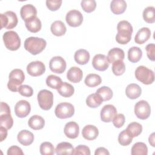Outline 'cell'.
Segmentation results:
<instances>
[{"mask_svg":"<svg viewBox=\"0 0 155 155\" xmlns=\"http://www.w3.org/2000/svg\"><path fill=\"white\" fill-rule=\"evenodd\" d=\"M117 30L116 41L119 44L124 45L130 41L133 29L129 22L125 20L120 21L117 24Z\"/></svg>","mask_w":155,"mask_h":155,"instance_id":"1","label":"cell"},{"mask_svg":"<svg viewBox=\"0 0 155 155\" xmlns=\"http://www.w3.org/2000/svg\"><path fill=\"white\" fill-rule=\"evenodd\" d=\"M46 45L45 39L38 37H29L24 42L25 49L33 55H36L42 52Z\"/></svg>","mask_w":155,"mask_h":155,"instance_id":"2","label":"cell"},{"mask_svg":"<svg viewBox=\"0 0 155 155\" xmlns=\"http://www.w3.org/2000/svg\"><path fill=\"white\" fill-rule=\"evenodd\" d=\"M8 78L9 81L7 83L8 88L13 92H16L24 82L25 75L22 70L16 68L10 73Z\"/></svg>","mask_w":155,"mask_h":155,"instance_id":"3","label":"cell"},{"mask_svg":"<svg viewBox=\"0 0 155 155\" xmlns=\"http://www.w3.org/2000/svg\"><path fill=\"white\" fill-rule=\"evenodd\" d=\"M2 39L4 45L8 50L15 51L21 46V39L16 31H8L5 32Z\"/></svg>","mask_w":155,"mask_h":155,"instance_id":"4","label":"cell"},{"mask_svg":"<svg viewBox=\"0 0 155 155\" xmlns=\"http://www.w3.org/2000/svg\"><path fill=\"white\" fill-rule=\"evenodd\" d=\"M134 74L139 81L145 85L151 84L154 81V72L143 65L139 66L136 69Z\"/></svg>","mask_w":155,"mask_h":155,"instance_id":"5","label":"cell"},{"mask_svg":"<svg viewBox=\"0 0 155 155\" xmlns=\"http://www.w3.org/2000/svg\"><path fill=\"white\" fill-rule=\"evenodd\" d=\"M38 101L41 108L44 110H50L53 104V94L48 90H42L38 94Z\"/></svg>","mask_w":155,"mask_h":155,"instance_id":"6","label":"cell"},{"mask_svg":"<svg viewBox=\"0 0 155 155\" xmlns=\"http://www.w3.org/2000/svg\"><path fill=\"white\" fill-rule=\"evenodd\" d=\"M1 28L12 29L15 28L18 22L16 14L12 11H7L4 13L0 14Z\"/></svg>","mask_w":155,"mask_h":155,"instance_id":"7","label":"cell"},{"mask_svg":"<svg viewBox=\"0 0 155 155\" xmlns=\"http://www.w3.org/2000/svg\"><path fill=\"white\" fill-rule=\"evenodd\" d=\"M54 113L56 117L59 119L70 118L74 113V108L70 103L62 102L56 107Z\"/></svg>","mask_w":155,"mask_h":155,"instance_id":"8","label":"cell"},{"mask_svg":"<svg viewBox=\"0 0 155 155\" xmlns=\"http://www.w3.org/2000/svg\"><path fill=\"white\" fill-rule=\"evenodd\" d=\"M134 113L137 118L147 119L151 114V108L149 104L144 100L138 101L134 105Z\"/></svg>","mask_w":155,"mask_h":155,"instance_id":"9","label":"cell"},{"mask_svg":"<svg viewBox=\"0 0 155 155\" xmlns=\"http://www.w3.org/2000/svg\"><path fill=\"white\" fill-rule=\"evenodd\" d=\"M65 61L61 56L53 57L49 62V68L51 71L58 74H62L66 69Z\"/></svg>","mask_w":155,"mask_h":155,"instance_id":"10","label":"cell"},{"mask_svg":"<svg viewBox=\"0 0 155 155\" xmlns=\"http://www.w3.org/2000/svg\"><path fill=\"white\" fill-rule=\"evenodd\" d=\"M65 20L68 25L76 27L81 25L83 21L82 14L77 10H71L69 11L65 17Z\"/></svg>","mask_w":155,"mask_h":155,"instance_id":"11","label":"cell"},{"mask_svg":"<svg viewBox=\"0 0 155 155\" xmlns=\"http://www.w3.org/2000/svg\"><path fill=\"white\" fill-rule=\"evenodd\" d=\"M45 71V66L41 61H33L27 66V71L31 76L36 77L41 76L44 73Z\"/></svg>","mask_w":155,"mask_h":155,"instance_id":"12","label":"cell"},{"mask_svg":"<svg viewBox=\"0 0 155 155\" xmlns=\"http://www.w3.org/2000/svg\"><path fill=\"white\" fill-rule=\"evenodd\" d=\"M109 61L107 57L102 54H96L92 61V65L94 69L103 71L106 70L109 67Z\"/></svg>","mask_w":155,"mask_h":155,"instance_id":"13","label":"cell"},{"mask_svg":"<svg viewBox=\"0 0 155 155\" xmlns=\"http://www.w3.org/2000/svg\"><path fill=\"white\" fill-rule=\"evenodd\" d=\"M31 111L30 103L25 100L18 101L15 106V113L16 116L23 118L27 116Z\"/></svg>","mask_w":155,"mask_h":155,"instance_id":"14","label":"cell"},{"mask_svg":"<svg viewBox=\"0 0 155 155\" xmlns=\"http://www.w3.org/2000/svg\"><path fill=\"white\" fill-rule=\"evenodd\" d=\"M116 114L117 110L113 105H105L101 111V119L104 122H110L113 120Z\"/></svg>","mask_w":155,"mask_h":155,"instance_id":"15","label":"cell"},{"mask_svg":"<svg viewBox=\"0 0 155 155\" xmlns=\"http://www.w3.org/2000/svg\"><path fill=\"white\" fill-rule=\"evenodd\" d=\"M20 15L22 19L24 21H26L37 16V10L32 4H25L21 7Z\"/></svg>","mask_w":155,"mask_h":155,"instance_id":"16","label":"cell"},{"mask_svg":"<svg viewBox=\"0 0 155 155\" xmlns=\"http://www.w3.org/2000/svg\"><path fill=\"white\" fill-rule=\"evenodd\" d=\"M64 133L65 136L70 139H76L79 136V127L75 122H69L67 123L64 128Z\"/></svg>","mask_w":155,"mask_h":155,"instance_id":"17","label":"cell"},{"mask_svg":"<svg viewBox=\"0 0 155 155\" xmlns=\"http://www.w3.org/2000/svg\"><path fill=\"white\" fill-rule=\"evenodd\" d=\"M18 142L24 146L31 145L34 140L33 134L28 130H23L19 132L17 136Z\"/></svg>","mask_w":155,"mask_h":155,"instance_id":"18","label":"cell"},{"mask_svg":"<svg viewBox=\"0 0 155 155\" xmlns=\"http://www.w3.org/2000/svg\"><path fill=\"white\" fill-rule=\"evenodd\" d=\"M99 131L96 127L93 125H87L85 126L82 131L83 137L88 140H93L98 136Z\"/></svg>","mask_w":155,"mask_h":155,"instance_id":"19","label":"cell"},{"mask_svg":"<svg viewBox=\"0 0 155 155\" xmlns=\"http://www.w3.org/2000/svg\"><path fill=\"white\" fill-rule=\"evenodd\" d=\"M83 76L82 71L81 68L77 67H71L67 73V79L71 82L78 83L79 82Z\"/></svg>","mask_w":155,"mask_h":155,"instance_id":"20","label":"cell"},{"mask_svg":"<svg viewBox=\"0 0 155 155\" xmlns=\"http://www.w3.org/2000/svg\"><path fill=\"white\" fill-rule=\"evenodd\" d=\"M125 58V53L122 49L120 48H113L109 50L107 58L109 63L113 64L116 61H123Z\"/></svg>","mask_w":155,"mask_h":155,"instance_id":"21","label":"cell"},{"mask_svg":"<svg viewBox=\"0 0 155 155\" xmlns=\"http://www.w3.org/2000/svg\"><path fill=\"white\" fill-rule=\"evenodd\" d=\"M142 93L141 88L136 84H130L127 85L125 89L126 96L131 99L138 98Z\"/></svg>","mask_w":155,"mask_h":155,"instance_id":"22","label":"cell"},{"mask_svg":"<svg viewBox=\"0 0 155 155\" xmlns=\"http://www.w3.org/2000/svg\"><path fill=\"white\" fill-rule=\"evenodd\" d=\"M151 36V30L148 27H142L139 30L134 38V42L142 44L147 41Z\"/></svg>","mask_w":155,"mask_h":155,"instance_id":"23","label":"cell"},{"mask_svg":"<svg viewBox=\"0 0 155 155\" xmlns=\"http://www.w3.org/2000/svg\"><path fill=\"white\" fill-rule=\"evenodd\" d=\"M74 149L73 145L67 142H62L58 143L55 149L56 154H73Z\"/></svg>","mask_w":155,"mask_h":155,"instance_id":"24","label":"cell"},{"mask_svg":"<svg viewBox=\"0 0 155 155\" xmlns=\"http://www.w3.org/2000/svg\"><path fill=\"white\" fill-rule=\"evenodd\" d=\"M25 25L27 29L31 33L38 32L42 27L41 22L37 16L25 21Z\"/></svg>","mask_w":155,"mask_h":155,"instance_id":"25","label":"cell"},{"mask_svg":"<svg viewBox=\"0 0 155 155\" xmlns=\"http://www.w3.org/2000/svg\"><path fill=\"white\" fill-rule=\"evenodd\" d=\"M28 125L33 130H38L44 128L45 120L42 117L39 115H33L29 119Z\"/></svg>","mask_w":155,"mask_h":155,"instance_id":"26","label":"cell"},{"mask_svg":"<svg viewBox=\"0 0 155 155\" xmlns=\"http://www.w3.org/2000/svg\"><path fill=\"white\" fill-rule=\"evenodd\" d=\"M127 8V3L124 0H113L111 2L110 8L115 15L123 13Z\"/></svg>","mask_w":155,"mask_h":155,"instance_id":"27","label":"cell"},{"mask_svg":"<svg viewBox=\"0 0 155 155\" xmlns=\"http://www.w3.org/2000/svg\"><path fill=\"white\" fill-rule=\"evenodd\" d=\"M74 58L78 64L85 65L90 60V53L85 49H80L75 52Z\"/></svg>","mask_w":155,"mask_h":155,"instance_id":"28","label":"cell"},{"mask_svg":"<svg viewBox=\"0 0 155 155\" xmlns=\"http://www.w3.org/2000/svg\"><path fill=\"white\" fill-rule=\"evenodd\" d=\"M51 33L56 36H61L65 35L67 28L63 22L61 21H55L53 22L50 27Z\"/></svg>","mask_w":155,"mask_h":155,"instance_id":"29","label":"cell"},{"mask_svg":"<svg viewBox=\"0 0 155 155\" xmlns=\"http://www.w3.org/2000/svg\"><path fill=\"white\" fill-rule=\"evenodd\" d=\"M59 94L65 97L71 96L74 92V89L73 85L66 82H62L61 85L57 89Z\"/></svg>","mask_w":155,"mask_h":155,"instance_id":"30","label":"cell"},{"mask_svg":"<svg viewBox=\"0 0 155 155\" xmlns=\"http://www.w3.org/2000/svg\"><path fill=\"white\" fill-rule=\"evenodd\" d=\"M142 56V51L137 47H132L128 51V59L132 63H136Z\"/></svg>","mask_w":155,"mask_h":155,"instance_id":"31","label":"cell"},{"mask_svg":"<svg viewBox=\"0 0 155 155\" xmlns=\"http://www.w3.org/2000/svg\"><path fill=\"white\" fill-rule=\"evenodd\" d=\"M13 124V120L10 112L0 113V126L7 130L10 129Z\"/></svg>","mask_w":155,"mask_h":155,"instance_id":"32","label":"cell"},{"mask_svg":"<svg viewBox=\"0 0 155 155\" xmlns=\"http://www.w3.org/2000/svg\"><path fill=\"white\" fill-rule=\"evenodd\" d=\"M102 97L96 93L90 94L86 99V104L90 108H97L103 102Z\"/></svg>","mask_w":155,"mask_h":155,"instance_id":"33","label":"cell"},{"mask_svg":"<svg viewBox=\"0 0 155 155\" xmlns=\"http://www.w3.org/2000/svg\"><path fill=\"white\" fill-rule=\"evenodd\" d=\"M102 79L101 76L97 74L91 73L88 74L84 81L85 85L89 87H94L101 84Z\"/></svg>","mask_w":155,"mask_h":155,"instance_id":"34","label":"cell"},{"mask_svg":"<svg viewBox=\"0 0 155 155\" xmlns=\"http://www.w3.org/2000/svg\"><path fill=\"white\" fill-rule=\"evenodd\" d=\"M132 155H147L148 148L143 142H137L131 148Z\"/></svg>","mask_w":155,"mask_h":155,"instance_id":"35","label":"cell"},{"mask_svg":"<svg viewBox=\"0 0 155 155\" xmlns=\"http://www.w3.org/2000/svg\"><path fill=\"white\" fill-rule=\"evenodd\" d=\"M133 138V137L129 133V131L125 129L119 133L118 136V142L119 144L122 146H127L131 143Z\"/></svg>","mask_w":155,"mask_h":155,"instance_id":"36","label":"cell"},{"mask_svg":"<svg viewBox=\"0 0 155 155\" xmlns=\"http://www.w3.org/2000/svg\"><path fill=\"white\" fill-rule=\"evenodd\" d=\"M143 18L144 21L149 24L155 22V8L154 7L149 6L145 8L143 12Z\"/></svg>","mask_w":155,"mask_h":155,"instance_id":"37","label":"cell"},{"mask_svg":"<svg viewBox=\"0 0 155 155\" xmlns=\"http://www.w3.org/2000/svg\"><path fill=\"white\" fill-rule=\"evenodd\" d=\"M96 93L102 97L104 101H109L113 97V91L110 87L107 86H103L98 88Z\"/></svg>","mask_w":155,"mask_h":155,"instance_id":"38","label":"cell"},{"mask_svg":"<svg viewBox=\"0 0 155 155\" xmlns=\"http://www.w3.org/2000/svg\"><path fill=\"white\" fill-rule=\"evenodd\" d=\"M127 130L129 131L132 137H134L140 134L142 131V126L138 122H133L128 124Z\"/></svg>","mask_w":155,"mask_h":155,"instance_id":"39","label":"cell"},{"mask_svg":"<svg viewBox=\"0 0 155 155\" xmlns=\"http://www.w3.org/2000/svg\"><path fill=\"white\" fill-rule=\"evenodd\" d=\"M62 83V81L61 79L59 77L53 74L48 76L46 79V84L47 86L53 89H58Z\"/></svg>","mask_w":155,"mask_h":155,"instance_id":"40","label":"cell"},{"mask_svg":"<svg viewBox=\"0 0 155 155\" xmlns=\"http://www.w3.org/2000/svg\"><path fill=\"white\" fill-rule=\"evenodd\" d=\"M125 71V65L123 61H116L113 63L112 71L116 76L122 75Z\"/></svg>","mask_w":155,"mask_h":155,"instance_id":"41","label":"cell"},{"mask_svg":"<svg viewBox=\"0 0 155 155\" xmlns=\"http://www.w3.org/2000/svg\"><path fill=\"white\" fill-rule=\"evenodd\" d=\"M40 153L42 155H52L54 153V148L51 143L44 142L40 145Z\"/></svg>","mask_w":155,"mask_h":155,"instance_id":"42","label":"cell"},{"mask_svg":"<svg viewBox=\"0 0 155 155\" xmlns=\"http://www.w3.org/2000/svg\"><path fill=\"white\" fill-rule=\"evenodd\" d=\"M81 5L83 10L87 13L93 12L96 7V2L94 0H82Z\"/></svg>","mask_w":155,"mask_h":155,"instance_id":"43","label":"cell"},{"mask_svg":"<svg viewBox=\"0 0 155 155\" xmlns=\"http://www.w3.org/2000/svg\"><path fill=\"white\" fill-rule=\"evenodd\" d=\"M19 94L25 97H30L33 94V88L27 85H21L18 89Z\"/></svg>","mask_w":155,"mask_h":155,"instance_id":"44","label":"cell"},{"mask_svg":"<svg viewBox=\"0 0 155 155\" xmlns=\"http://www.w3.org/2000/svg\"><path fill=\"white\" fill-rule=\"evenodd\" d=\"M62 1L61 0H47L46 1V5L51 11H56L61 6Z\"/></svg>","mask_w":155,"mask_h":155,"instance_id":"45","label":"cell"},{"mask_svg":"<svg viewBox=\"0 0 155 155\" xmlns=\"http://www.w3.org/2000/svg\"><path fill=\"white\" fill-rule=\"evenodd\" d=\"M125 120V117L123 114L119 113V114H116V116L114 117L112 122L114 125V126L116 128H120L122 127Z\"/></svg>","mask_w":155,"mask_h":155,"instance_id":"46","label":"cell"},{"mask_svg":"<svg viewBox=\"0 0 155 155\" xmlns=\"http://www.w3.org/2000/svg\"><path fill=\"white\" fill-rule=\"evenodd\" d=\"M73 154L90 155V150L89 147L86 145H79L75 148Z\"/></svg>","mask_w":155,"mask_h":155,"instance_id":"47","label":"cell"},{"mask_svg":"<svg viewBox=\"0 0 155 155\" xmlns=\"http://www.w3.org/2000/svg\"><path fill=\"white\" fill-rule=\"evenodd\" d=\"M154 48H155V45L153 43L148 44L145 47L147 56L149 58V59L152 61H154L155 60V58H154Z\"/></svg>","mask_w":155,"mask_h":155,"instance_id":"48","label":"cell"},{"mask_svg":"<svg viewBox=\"0 0 155 155\" xmlns=\"http://www.w3.org/2000/svg\"><path fill=\"white\" fill-rule=\"evenodd\" d=\"M24 153L21 148L18 146L13 145L7 150V155H23Z\"/></svg>","mask_w":155,"mask_h":155,"instance_id":"49","label":"cell"},{"mask_svg":"<svg viewBox=\"0 0 155 155\" xmlns=\"http://www.w3.org/2000/svg\"><path fill=\"white\" fill-rule=\"evenodd\" d=\"M95 155H109L110 153L108 152V151L104 148V147H99L98 148H97L95 151L94 153Z\"/></svg>","mask_w":155,"mask_h":155,"instance_id":"50","label":"cell"},{"mask_svg":"<svg viewBox=\"0 0 155 155\" xmlns=\"http://www.w3.org/2000/svg\"><path fill=\"white\" fill-rule=\"evenodd\" d=\"M7 136V129L1 126L0 127V141L2 142Z\"/></svg>","mask_w":155,"mask_h":155,"instance_id":"51","label":"cell"},{"mask_svg":"<svg viewBox=\"0 0 155 155\" xmlns=\"http://www.w3.org/2000/svg\"><path fill=\"white\" fill-rule=\"evenodd\" d=\"M148 140H149L150 144L152 147H155V145H154V133H153L149 136Z\"/></svg>","mask_w":155,"mask_h":155,"instance_id":"52","label":"cell"}]
</instances>
